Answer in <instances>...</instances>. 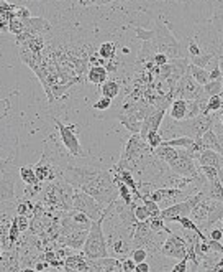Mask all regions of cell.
I'll return each mask as SVG.
<instances>
[{
    "label": "cell",
    "instance_id": "obj_1",
    "mask_svg": "<svg viewBox=\"0 0 223 272\" xmlns=\"http://www.w3.org/2000/svg\"><path fill=\"white\" fill-rule=\"evenodd\" d=\"M61 178L66 180L74 188L85 191L87 195L95 198L100 205L107 206L118 198V188L114 180V175L108 170L97 167H77L68 165L61 172Z\"/></svg>",
    "mask_w": 223,
    "mask_h": 272
},
{
    "label": "cell",
    "instance_id": "obj_2",
    "mask_svg": "<svg viewBox=\"0 0 223 272\" xmlns=\"http://www.w3.org/2000/svg\"><path fill=\"white\" fill-rule=\"evenodd\" d=\"M112 208H114V201L105 206L102 216L99 218V220H94L89 231H87L85 243L82 246V254L87 259H99V258H105V256H108L107 238H105V235H103L102 224H103V221H105V218L110 213Z\"/></svg>",
    "mask_w": 223,
    "mask_h": 272
},
{
    "label": "cell",
    "instance_id": "obj_3",
    "mask_svg": "<svg viewBox=\"0 0 223 272\" xmlns=\"http://www.w3.org/2000/svg\"><path fill=\"white\" fill-rule=\"evenodd\" d=\"M220 112V111H218ZM218 112H210V114H198L192 119H182L177 121L179 127L182 130V135H187L190 139H200L207 130L213 127V122L218 119Z\"/></svg>",
    "mask_w": 223,
    "mask_h": 272
},
{
    "label": "cell",
    "instance_id": "obj_4",
    "mask_svg": "<svg viewBox=\"0 0 223 272\" xmlns=\"http://www.w3.org/2000/svg\"><path fill=\"white\" fill-rule=\"evenodd\" d=\"M54 124H56V129H58V134L62 145H64V149L69 152L71 157H82L84 150H82V145L79 142V137L76 134V124H62L58 118H54Z\"/></svg>",
    "mask_w": 223,
    "mask_h": 272
},
{
    "label": "cell",
    "instance_id": "obj_5",
    "mask_svg": "<svg viewBox=\"0 0 223 272\" xmlns=\"http://www.w3.org/2000/svg\"><path fill=\"white\" fill-rule=\"evenodd\" d=\"M73 208L77 209V211L85 213L92 221L99 220L103 213V209H105V206L100 205L95 198H92L91 195H87L85 191L77 190V188H74V193H73Z\"/></svg>",
    "mask_w": 223,
    "mask_h": 272
},
{
    "label": "cell",
    "instance_id": "obj_6",
    "mask_svg": "<svg viewBox=\"0 0 223 272\" xmlns=\"http://www.w3.org/2000/svg\"><path fill=\"white\" fill-rule=\"evenodd\" d=\"M202 96H204V86L202 84H198L189 73L182 74L172 88V98L174 99L181 98V99L190 101V99H198Z\"/></svg>",
    "mask_w": 223,
    "mask_h": 272
},
{
    "label": "cell",
    "instance_id": "obj_7",
    "mask_svg": "<svg viewBox=\"0 0 223 272\" xmlns=\"http://www.w3.org/2000/svg\"><path fill=\"white\" fill-rule=\"evenodd\" d=\"M167 167L171 168V172H174L176 175H181V177L195 178L198 175V163L186 149H179L177 159Z\"/></svg>",
    "mask_w": 223,
    "mask_h": 272
},
{
    "label": "cell",
    "instance_id": "obj_8",
    "mask_svg": "<svg viewBox=\"0 0 223 272\" xmlns=\"http://www.w3.org/2000/svg\"><path fill=\"white\" fill-rule=\"evenodd\" d=\"M159 254L164 256V258H171V259H182L187 256V241L176 235V232H169L167 238L163 241L161 249Z\"/></svg>",
    "mask_w": 223,
    "mask_h": 272
},
{
    "label": "cell",
    "instance_id": "obj_9",
    "mask_svg": "<svg viewBox=\"0 0 223 272\" xmlns=\"http://www.w3.org/2000/svg\"><path fill=\"white\" fill-rule=\"evenodd\" d=\"M166 115V107H156L151 111L145 119L141 121V129H140V135L145 139L148 132L151 130H158L159 126H161V122Z\"/></svg>",
    "mask_w": 223,
    "mask_h": 272
},
{
    "label": "cell",
    "instance_id": "obj_10",
    "mask_svg": "<svg viewBox=\"0 0 223 272\" xmlns=\"http://www.w3.org/2000/svg\"><path fill=\"white\" fill-rule=\"evenodd\" d=\"M25 33L28 35H46L53 32V23L43 17H30L23 20Z\"/></svg>",
    "mask_w": 223,
    "mask_h": 272
},
{
    "label": "cell",
    "instance_id": "obj_11",
    "mask_svg": "<svg viewBox=\"0 0 223 272\" xmlns=\"http://www.w3.org/2000/svg\"><path fill=\"white\" fill-rule=\"evenodd\" d=\"M89 261V269L95 272H120L122 270V261L118 258H99V259H87Z\"/></svg>",
    "mask_w": 223,
    "mask_h": 272
},
{
    "label": "cell",
    "instance_id": "obj_12",
    "mask_svg": "<svg viewBox=\"0 0 223 272\" xmlns=\"http://www.w3.org/2000/svg\"><path fill=\"white\" fill-rule=\"evenodd\" d=\"M87 231H89V229L71 231V232H68V235L59 236V243H61L62 246H68L69 249L79 251V249H82V246H84V243H85Z\"/></svg>",
    "mask_w": 223,
    "mask_h": 272
},
{
    "label": "cell",
    "instance_id": "obj_13",
    "mask_svg": "<svg viewBox=\"0 0 223 272\" xmlns=\"http://www.w3.org/2000/svg\"><path fill=\"white\" fill-rule=\"evenodd\" d=\"M158 132H159V135L163 137V141H169V139H176V137L182 135L179 122L171 119V118H166V115H164V119L161 122V126H159Z\"/></svg>",
    "mask_w": 223,
    "mask_h": 272
},
{
    "label": "cell",
    "instance_id": "obj_14",
    "mask_svg": "<svg viewBox=\"0 0 223 272\" xmlns=\"http://www.w3.org/2000/svg\"><path fill=\"white\" fill-rule=\"evenodd\" d=\"M195 160H197L198 165H210V167H215V168H218V170L223 165V157H221V155L217 153V152H213V150H210V149H204L195 157Z\"/></svg>",
    "mask_w": 223,
    "mask_h": 272
},
{
    "label": "cell",
    "instance_id": "obj_15",
    "mask_svg": "<svg viewBox=\"0 0 223 272\" xmlns=\"http://www.w3.org/2000/svg\"><path fill=\"white\" fill-rule=\"evenodd\" d=\"M64 270H91L89 269V261H87V258L82 254H69L68 258L64 259V267H62Z\"/></svg>",
    "mask_w": 223,
    "mask_h": 272
},
{
    "label": "cell",
    "instance_id": "obj_16",
    "mask_svg": "<svg viewBox=\"0 0 223 272\" xmlns=\"http://www.w3.org/2000/svg\"><path fill=\"white\" fill-rule=\"evenodd\" d=\"M153 155L158 157L161 162H164L166 165H171V163L177 159L179 149L171 147V145H166V144H161L159 147H156V149H153Z\"/></svg>",
    "mask_w": 223,
    "mask_h": 272
},
{
    "label": "cell",
    "instance_id": "obj_17",
    "mask_svg": "<svg viewBox=\"0 0 223 272\" xmlns=\"http://www.w3.org/2000/svg\"><path fill=\"white\" fill-rule=\"evenodd\" d=\"M169 118L174 119V121H182L186 119V114H187V101L186 99H181V98H176L172 99V103L169 106Z\"/></svg>",
    "mask_w": 223,
    "mask_h": 272
},
{
    "label": "cell",
    "instance_id": "obj_18",
    "mask_svg": "<svg viewBox=\"0 0 223 272\" xmlns=\"http://www.w3.org/2000/svg\"><path fill=\"white\" fill-rule=\"evenodd\" d=\"M200 141H202L204 149H210V150H213V152L220 153L221 157H223V147H221V142L218 141L217 134H215V132H213L212 129L205 132V134L200 137Z\"/></svg>",
    "mask_w": 223,
    "mask_h": 272
},
{
    "label": "cell",
    "instance_id": "obj_19",
    "mask_svg": "<svg viewBox=\"0 0 223 272\" xmlns=\"http://www.w3.org/2000/svg\"><path fill=\"white\" fill-rule=\"evenodd\" d=\"M107 77H108V71L105 66L95 65V66H91L89 71H87V81L95 84V86H100Z\"/></svg>",
    "mask_w": 223,
    "mask_h": 272
},
{
    "label": "cell",
    "instance_id": "obj_20",
    "mask_svg": "<svg viewBox=\"0 0 223 272\" xmlns=\"http://www.w3.org/2000/svg\"><path fill=\"white\" fill-rule=\"evenodd\" d=\"M99 89H100V94L103 98L114 99L120 94V83H118L117 80H108L107 77V80L99 86Z\"/></svg>",
    "mask_w": 223,
    "mask_h": 272
},
{
    "label": "cell",
    "instance_id": "obj_21",
    "mask_svg": "<svg viewBox=\"0 0 223 272\" xmlns=\"http://www.w3.org/2000/svg\"><path fill=\"white\" fill-rule=\"evenodd\" d=\"M118 121L120 124L128 129L131 134H140V129H141V121H138L135 118L133 114H123V112H118Z\"/></svg>",
    "mask_w": 223,
    "mask_h": 272
},
{
    "label": "cell",
    "instance_id": "obj_22",
    "mask_svg": "<svg viewBox=\"0 0 223 272\" xmlns=\"http://www.w3.org/2000/svg\"><path fill=\"white\" fill-rule=\"evenodd\" d=\"M187 73L192 76L198 84H202V86L209 83V69H207V68H200V66H195L192 63H189Z\"/></svg>",
    "mask_w": 223,
    "mask_h": 272
},
{
    "label": "cell",
    "instance_id": "obj_23",
    "mask_svg": "<svg viewBox=\"0 0 223 272\" xmlns=\"http://www.w3.org/2000/svg\"><path fill=\"white\" fill-rule=\"evenodd\" d=\"M18 173H20V178H21L23 183H25V185H31V186L39 185L38 177H36V172H35V167H31V165L20 167Z\"/></svg>",
    "mask_w": 223,
    "mask_h": 272
},
{
    "label": "cell",
    "instance_id": "obj_24",
    "mask_svg": "<svg viewBox=\"0 0 223 272\" xmlns=\"http://www.w3.org/2000/svg\"><path fill=\"white\" fill-rule=\"evenodd\" d=\"M99 56L102 60H114L117 56V43L115 42H103L100 46H99Z\"/></svg>",
    "mask_w": 223,
    "mask_h": 272
},
{
    "label": "cell",
    "instance_id": "obj_25",
    "mask_svg": "<svg viewBox=\"0 0 223 272\" xmlns=\"http://www.w3.org/2000/svg\"><path fill=\"white\" fill-rule=\"evenodd\" d=\"M213 58H217L213 53H200V54H195V56H190L189 63H192L195 66H200V68H205V66L210 65V61Z\"/></svg>",
    "mask_w": 223,
    "mask_h": 272
},
{
    "label": "cell",
    "instance_id": "obj_26",
    "mask_svg": "<svg viewBox=\"0 0 223 272\" xmlns=\"http://www.w3.org/2000/svg\"><path fill=\"white\" fill-rule=\"evenodd\" d=\"M163 144L176 147V149H187V147H190L194 144V139H190L187 135H181V137H176V139H169V141H163Z\"/></svg>",
    "mask_w": 223,
    "mask_h": 272
},
{
    "label": "cell",
    "instance_id": "obj_27",
    "mask_svg": "<svg viewBox=\"0 0 223 272\" xmlns=\"http://www.w3.org/2000/svg\"><path fill=\"white\" fill-rule=\"evenodd\" d=\"M221 89H223L221 81H209L207 84H204V94H205L207 98L221 94Z\"/></svg>",
    "mask_w": 223,
    "mask_h": 272
},
{
    "label": "cell",
    "instance_id": "obj_28",
    "mask_svg": "<svg viewBox=\"0 0 223 272\" xmlns=\"http://www.w3.org/2000/svg\"><path fill=\"white\" fill-rule=\"evenodd\" d=\"M221 107H223V99L220 94L217 96H210L209 99H207V112H218L221 111Z\"/></svg>",
    "mask_w": 223,
    "mask_h": 272
},
{
    "label": "cell",
    "instance_id": "obj_29",
    "mask_svg": "<svg viewBox=\"0 0 223 272\" xmlns=\"http://www.w3.org/2000/svg\"><path fill=\"white\" fill-rule=\"evenodd\" d=\"M9 32L15 36L21 35L23 32H25V27H23V20L18 18V17H12L9 20Z\"/></svg>",
    "mask_w": 223,
    "mask_h": 272
},
{
    "label": "cell",
    "instance_id": "obj_30",
    "mask_svg": "<svg viewBox=\"0 0 223 272\" xmlns=\"http://www.w3.org/2000/svg\"><path fill=\"white\" fill-rule=\"evenodd\" d=\"M145 141L149 145V149L153 150V149H156V147H159V145L163 144V137L159 135L158 130H151V132H148V134H146Z\"/></svg>",
    "mask_w": 223,
    "mask_h": 272
},
{
    "label": "cell",
    "instance_id": "obj_31",
    "mask_svg": "<svg viewBox=\"0 0 223 272\" xmlns=\"http://www.w3.org/2000/svg\"><path fill=\"white\" fill-rule=\"evenodd\" d=\"M198 172H200L209 182L220 178V177H218V168L210 167V165H198Z\"/></svg>",
    "mask_w": 223,
    "mask_h": 272
},
{
    "label": "cell",
    "instance_id": "obj_32",
    "mask_svg": "<svg viewBox=\"0 0 223 272\" xmlns=\"http://www.w3.org/2000/svg\"><path fill=\"white\" fill-rule=\"evenodd\" d=\"M143 201V205H145L148 208V211H149V218H154V216H159V213H161V208H159V205L156 203V201H153L151 198L148 197H143L141 198Z\"/></svg>",
    "mask_w": 223,
    "mask_h": 272
},
{
    "label": "cell",
    "instance_id": "obj_33",
    "mask_svg": "<svg viewBox=\"0 0 223 272\" xmlns=\"http://www.w3.org/2000/svg\"><path fill=\"white\" fill-rule=\"evenodd\" d=\"M76 2L84 7V9H91V7H103L112 2H118V0H76Z\"/></svg>",
    "mask_w": 223,
    "mask_h": 272
},
{
    "label": "cell",
    "instance_id": "obj_34",
    "mask_svg": "<svg viewBox=\"0 0 223 272\" xmlns=\"http://www.w3.org/2000/svg\"><path fill=\"white\" fill-rule=\"evenodd\" d=\"M146 258H148V251L145 247H135V249H131V259L137 264L146 261Z\"/></svg>",
    "mask_w": 223,
    "mask_h": 272
},
{
    "label": "cell",
    "instance_id": "obj_35",
    "mask_svg": "<svg viewBox=\"0 0 223 272\" xmlns=\"http://www.w3.org/2000/svg\"><path fill=\"white\" fill-rule=\"evenodd\" d=\"M9 4H12V5H17V7H20V5H23V7H28L30 10H33V5H36V12H35V17H38V2L36 0H7Z\"/></svg>",
    "mask_w": 223,
    "mask_h": 272
},
{
    "label": "cell",
    "instance_id": "obj_36",
    "mask_svg": "<svg viewBox=\"0 0 223 272\" xmlns=\"http://www.w3.org/2000/svg\"><path fill=\"white\" fill-rule=\"evenodd\" d=\"M135 216H137V220L138 221H148L149 220V211H148V208L145 205H138L135 206Z\"/></svg>",
    "mask_w": 223,
    "mask_h": 272
},
{
    "label": "cell",
    "instance_id": "obj_37",
    "mask_svg": "<svg viewBox=\"0 0 223 272\" xmlns=\"http://www.w3.org/2000/svg\"><path fill=\"white\" fill-rule=\"evenodd\" d=\"M110 106H112V99L102 96L99 101H95L92 104V109H95V111H107V109H110Z\"/></svg>",
    "mask_w": 223,
    "mask_h": 272
},
{
    "label": "cell",
    "instance_id": "obj_38",
    "mask_svg": "<svg viewBox=\"0 0 223 272\" xmlns=\"http://www.w3.org/2000/svg\"><path fill=\"white\" fill-rule=\"evenodd\" d=\"M135 269H137V262H135L131 258H125L122 261V270L123 272H135Z\"/></svg>",
    "mask_w": 223,
    "mask_h": 272
},
{
    "label": "cell",
    "instance_id": "obj_39",
    "mask_svg": "<svg viewBox=\"0 0 223 272\" xmlns=\"http://www.w3.org/2000/svg\"><path fill=\"white\" fill-rule=\"evenodd\" d=\"M167 61H169V58H167L164 53H156L153 56V60H151V63L156 65V66H163V65L167 63Z\"/></svg>",
    "mask_w": 223,
    "mask_h": 272
},
{
    "label": "cell",
    "instance_id": "obj_40",
    "mask_svg": "<svg viewBox=\"0 0 223 272\" xmlns=\"http://www.w3.org/2000/svg\"><path fill=\"white\" fill-rule=\"evenodd\" d=\"M187 262H189V258L186 256V258L179 259V262L176 264V266L172 267V270H174V272H186V270H189V267H187Z\"/></svg>",
    "mask_w": 223,
    "mask_h": 272
},
{
    "label": "cell",
    "instance_id": "obj_41",
    "mask_svg": "<svg viewBox=\"0 0 223 272\" xmlns=\"http://www.w3.org/2000/svg\"><path fill=\"white\" fill-rule=\"evenodd\" d=\"M10 109V99H0V118H5Z\"/></svg>",
    "mask_w": 223,
    "mask_h": 272
},
{
    "label": "cell",
    "instance_id": "obj_42",
    "mask_svg": "<svg viewBox=\"0 0 223 272\" xmlns=\"http://www.w3.org/2000/svg\"><path fill=\"white\" fill-rule=\"evenodd\" d=\"M18 232H20V229H18V226H17V221L13 220L12 228H10V232H9V239H10V241H17Z\"/></svg>",
    "mask_w": 223,
    "mask_h": 272
},
{
    "label": "cell",
    "instance_id": "obj_43",
    "mask_svg": "<svg viewBox=\"0 0 223 272\" xmlns=\"http://www.w3.org/2000/svg\"><path fill=\"white\" fill-rule=\"evenodd\" d=\"M137 272H149L151 270V266L146 262V261H143V262H138L137 264V269H135Z\"/></svg>",
    "mask_w": 223,
    "mask_h": 272
},
{
    "label": "cell",
    "instance_id": "obj_44",
    "mask_svg": "<svg viewBox=\"0 0 223 272\" xmlns=\"http://www.w3.org/2000/svg\"><path fill=\"white\" fill-rule=\"evenodd\" d=\"M210 238H212V239H217V241H223L221 229H220V228H213V229H210Z\"/></svg>",
    "mask_w": 223,
    "mask_h": 272
},
{
    "label": "cell",
    "instance_id": "obj_45",
    "mask_svg": "<svg viewBox=\"0 0 223 272\" xmlns=\"http://www.w3.org/2000/svg\"><path fill=\"white\" fill-rule=\"evenodd\" d=\"M28 208H30V203H20L18 205V215H27Z\"/></svg>",
    "mask_w": 223,
    "mask_h": 272
},
{
    "label": "cell",
    "instance_id": "obj_46",
    "mask_svg": "<svg viewBox=\"0 0 223 272\" xmlns=\"http://www.w3.org/2000/svg\"><path fill=\"white\" fill-rule=\"evenodd\" d=\"M44 269H46L44 264H36L35 266V270H44Z\"/></svg>",
    "mask_w": 223,
    "mask_h": 272
},
{
    "label": "cell",
    "instance_id": "obj_47",
    "mask_svg": "<svg viewBox=\"0 0 223 272\" xmlns=\"http://www.w3.org/2000/svg\"><path fill=\"white\" fill-rule=\"evenodd\" d=\"M221 111H223V107H221ZM218 121H220V124H221V127H223V112H221V114L218 112Z\"/></svg>",
    "mask_w": 223,
    "mask_h": 272
},
{
    "label": "cell",
    "instance_id": "obj_48",
    "mask_svg": "<svg viewBox=\"0 0 223 272\" xmlns=\"http://www.w3.org/2000/svg\"><path fill=\"white\" fill-rule=\"evenodd\" d=\"M218 224H220V229H221V235H223V218H221V220L220 221H217Z\"/></svg>",
    "mask_w": 223,
    "mask_h": 272
},
{
    "label": "cell",
    "instance_id": "obj_49",
    "mask_svg": "<svg viewBox=\"0 0 223 272\" xmlns=\"http://www.w3.org/2000/svg\"><path fill=\"white\" fill-rule=\"evenodd\" d=\"M221 84H223V77H221Z\"/></svg>",
    "mask_w": 223,
    "mask_h": 272
},
{
    "label": "cell",
    "instance_id": "obj_50",
    "mask_svg": "<svg viewBox=\"0 0 223 272\" xmlns=\"http://www.w3.org/2000/svg\"><path fill=\"white\" fill-rule=\"evenodd\" d=\"M0 2H4V0H0Z\"/></svg>",
    "mask_w": 223,
    "mask_h": 272
}]
</instances>
